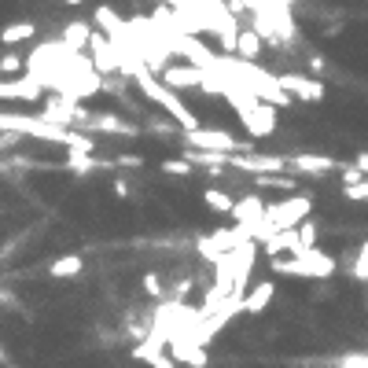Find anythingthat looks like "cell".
I'll return each mask as SVG.
<instances>
[{
	"label": "cell",
	"instance_id": "obj_20",
	"mask_svg": "<svg viewBox=\"0 0 368 368\" xmlns=\"http://www.w3.org/2000/svg\"><path fill=\"white\" fill-rule=\"evenodd\" d=\"M162 173H169V177H191V173H196V162L191 159H166Z\"/></svg>",
	"mask_w": 368,
	"mask_h": 368
},
{
	"label": "cell",
	"instance_id": "obj_18",
	"mask_svg": "<svg viewBox=\"0 0 368 368\" xmlns=\"http://www.w3.org/2000/svg\"><path fill=\"white\" fill-rule=\"evenodd\" d=\"M26 70V59L19 56V52H8V56H0V78H19Z\"/></svg>",
	"mask_w": 368,
	"mask_h": 368
},
{
	"label": "cell",
	"instance_id": "obj_16",
	"mask_svg": "<svg viewBox=\"0 0 368 368\" xmlns=\"http://www.w3.org/2000/svg\"><path fill=\"white\" fill-rule=\"evenodd\" d=\"M89 37H93V30L85 26V23H70L67 30H63V41H67L74 52H85V48H89Z\"/></svg>",
	"mask_w": 368,
	"mask_h": 368
},
{
	"label": "cell",
	"instance_id": "obj_7",
	"mask_svg": "<svg viewBox=\"0 0 368 368\" xmlns=\"http://www.w3.org/2000/svg\"><path fill=\"white\" fill-rule=\"evenodd\" d=\"M203 74H206V67H196V63H188V67H184V63H169V67H162L159 70V78L169 85V89H199V85H203Z\"/></svg>",
	"mask_w": 368,
	"mask_h": 368
},
{
	"label": "cell",
	"instance_id": "obj_2",
	"mask_svg": "<svg viewBox=\"0 0 368 368\" xmlns=\"http://www.w3.org/2000/svg\"><path fill=\"white\" fill-rule=\"evenodd\" d=\"M240 122H243V129L251 137H273L276 133V103H269V100H262L258 96L254 103H247L243 111H240Z\"/></svg>",
	"mask_w": 368,
	"mask_h": 368
},
{
	"label": "cell",
	"instance_id": "obj_15",
	"mask_svg": "<svg viewBox=\"0 0 368 368\" xmlns=\"http://www.w3.org/2000/svg\"><path fill=\"white\" fill-rule=\"evenodd\" d=\"M232 214H236V221H258V218L266 214V203L258 199V196H247L243 203L232 206Z\"/></svg>",
	"mask_w": 368,
	"mask_h": 368
},
{
	"label": "cell",
	"instance_id": "obj_23",
	"mask_svg": "<svg viewBox=\"0 0 368 368\" xmlns=\"http://www.w3.org/2000/svg\"><path fill=\"white\" fill-rule=\"evenodd\" d=\"M295 228H298V236H302V243H306V247L317 243V225H313V221H298Z\"/></svg>",
	"mask_w": 368,
	"mask_h": 368
},
{
	"label": "cell",
	"instance_id": "obj_30",
	"mask_svg": "<svg viewBox=\"0 0 368 368\" xmlns=\"http://www.w3.org/2000/svg\"><path fill=\"white\" fill-rule=\"evenodd\" d=\"M63 4H70V8H78V4H85V0H63Z\"/></svg>",
	"mask_w": 368,
	"mask_h": 368
},
{
	"label": "cell",
	"instance_id": "obj_14",
	"mask_svg": "<svg viewBox=\"0 0 368 368\" xmlns=\"http://www.w3.org/2000/svg\"><path fill=\"white\" fill-rule=\"evenodd\" d=\"M37 33V26L33 23H8L4 30H0V45H23V41H30Z\"/></svg>",
	"mask_w": 368,
	"mask_h": 368
},
{
	"label": "cell",
	"instance_id": "obj_1",
	"mask_svg": "<svg viewBox=\"0 0 368 368\" xmlns=\"http://www.w3.org/2000/svg\"><path fill=\"white\" fill-rule=\"evenodd\" d=\"M184 140L188 147H203V151H225V155H236V151H254L247 140H236L225 129H214V125H196V129H184Z\"/></svg>",
	"mask_w": 368,
	"mask_h": 368
},
{
	"label": "cell",
	"instance_id": "obj_12",
	"mask_svg": "<svg viewBox=\"0 0 368 368\" xmlns=\"http://www.w3.org/2000/svg\"><path fill=\"white\" fill-rule=\"evenodd\" d=\"M85 269V262H81V254H63V258H56V262L48 266V276L52 280H70V276H78Z\"/></svg>",
	"mask_w": 368,
	"mask_h": 368
},
{
	"label": "cell",
	"instance_id": "obj_5",
	"mask_svg": "<svg viewBox=\"0 0 368 368\" xmlns=\"http://www.w3.org/2000/svg\"><path fill=\"white\" fill-rule=\"evenodd\" d=\"M169 354L177 357V364H188V368H206L210 357H206V346L199 339H191L188 332H177V335H169Z\"/></svg>",
	"mask_w": 368,
	"mask_h": 368
},
{
	"label": "cell",
	"instance_id": "obj_17",
	"mask_svg": "<svg viewBox=\"0 0 368 368\" xmlns=\"http://www.w3.org/2000/svg\"><path fill=\"white\" fill-rule=\"evenodd\" d=\"M203 203L210 210H218V214H232V206H236V199L228 196V191H221V188H206L203 191Z\"/></svg>",
	"mask_w": 368,
	"mask_h": 368
},
{
	"label": "cell",
	"instance_id": "obj_22",
	"mask_svg": "<svg viewBox=\"0 0 368 368\" xmlns=\"http://www.w3.org/2000/svg\"><path fill=\"white\" fill-rule=\"evenodd\" d=\"M140 284H144V291H147L151 298H166V284H162V276H159V273H144Z\"/></svg>",
	"mask_w": 368,
	"mask_h": 368
},
{
	"label": "cell",
	"instance_id": "obj_28",
	"mask_svg": "<svg viewBox=\"0 0 368 368\" xmlns=\"http://www.w3.org/2000/svg\"><path fill=\"white\" fill-rule=\"evenodd\" d=\"M354 162H357V166H361V169H364V173H368V151H361V155H357V159H354Z\"/></svg>",
	"mask_w": 368,
	"mask_h": 368
},
{
	"label": "cell",
	"instance_id": "obj_11",
	"mask_svg": "<svg viewBox=\"0 0 368 368\" xmlns=\"http://www.w3.org/2000/svg\"><path fill=\"white\" fill-rule=\"evenodd\" d=\"M100 166H115V162H100L96 151H74V147H70V155H67V169H70V173H78V177H81V173H93V169H100Z\"/></svg>",
	"mask_w": 368,
	"mask_h": 368
},
{
	"label": "cell",
	"instance_id": "obj_25",
	"mask_svg": "<svg viewBox=\"0 0 368 368\" xmlns=\"http://www.w3.org/2000/svg\"><path fill=\"white\" fill-rule=\"evenodd\" d=\"M339 368H368V354H342Z\"/></svg>",
	"mask_w": 368,
	"mask_h": 368
},
{
	"label": "cell",
	"instance_id": "obj_24",
	"mask_svg": "<svg viewBox=\"0 0 368 368\" xmlns=\"http://www.w3.org/2000/svg\"><path fill=\"white\" fill-rule=\"evenodd\" d=\"M306 63H310V70H313V78H324V74H328V59H324V56L310 52V56H306Z\"/></svg>",
	"mask_w": 368,
	"mask_h": 368
},
{
	"label": "cell",
	"instance_id": "obj_3",
	"mask_svg": "<svg viewBox=\"0 0 368 368\" xmlns=\"http://www.w3.org/2000/svg\"><path fill=\"white\" fill-rule=\"evenodd\" d=\"M310 210H313V196H291L288 203H280V206H266V221L273 228H295Z\"/></svg>",
	"mask_w": 368,
	"mask_h": 368
},
{
	"label": "cell",
	"instance_id": "obj_13",
	"mask_svg": "<svg viewBox=\"0 0 368 368\" xmlns=\"http://www.w3.org/2000/svg\"><path fill=\"white\" fill-rule=\"evenodd\" d=\"M254 184L258 188H280V191H288V196H291V191H298V173H295V177H288L284 169H280V173H258Z\"/></svg>",
	"mask_w": 368,
	"mask_h": 368
},
{
	"label": "cell",
	"instance_id": "obj_21",
	"mask_svg": "<svg viewBox=\"0 0 368 368\" xmlns=\"http://www.w3.org/2000/svg\"><path fill=\"white\" fill-rule=\"evenodd\" d=\"M342 199L364 203V199H368V177H361V181H354V184H342Z\"/></svg>",
	"mask_w": 368,
	"mask_h": 368
},
{
	"label": "cell",
	"instance_id": "obj_26",
	"mask_svg": "<svg viewBox=\"0 0 368 368\" xmlns=\"http://www.w3.org/2000/svg\"><path fill=\"white\" fill-rule=\"evenodd\" d=\"M115 166H125V169H140V166H144V159H140V155H129V151H125V155H118V159H115Z\"/></svg>",
	"mask_w": 368,
	"mask_h": 368
},
{
	"label": "cell",
	"instance_id": "obj_4",
	"mask_svg": "<svg viewBox=\"0 0 368 368\" xmlns=\"http://www.w3.org/2000/svg\"><path fill=\"white\" fill-rule=\"evenodd\" d=\"M288 169L298 173V177H324V173L342 169V162L332 155H317V151H298V155L288 159Z\"/></svg>",
	"mask_w": 368,
	"mask_h": 368
},
{
	"label": "cell",
	"instance_id": "obj_29",
	"mask_svg": "<svg viewBox=\"0 0 368 368\" xmlns=\"http://www.w3.org/2000/svg\"><path fill=\"white\" fill-rule=\"evenodd\" d=\"M0 364H8V350H4V346H0Z\"/></svg>",
	"mask_w": 368,
	"mask_h": 368
},
{
	"label": "cell",
	"instance_id": "obj_27",
	"mask_svg": "<svg viewBox=\"0 0 368 368\" xmlns=\"http://www.w3.org/2000/svg\"><path fill=\"white\" fill-rule=\"evenodd\" d=\"M111 191H115L118 199H129V196H133V188H129L125 181H115V184H111Z\"/></svg>",
	"mask_w": 368,
	"mask_h": 368
},
{
	"label": "cell",
	"instance_id": "obj_9",
	"mask_svg": "<svg viewBox=\"0 0 368 368\" xmlns=\"http://www.w3.org/2000/svg\"><path fill=\"white\" fill-rule=\"evenodd\" d=\"M89 129H100V133H111V137H140V129L133 122H122V118L107 115V111H96L93 122L85 125V133H89Z\"/></svg>",
	"mask_w": 368,
	"mask_h": 368
},
{
	"label": "cell",
	"instance_id": "obj_6",
	"mask_svg": "<svg viewBox=\"0 0 368 368\" xmlns=\"http://www.w3.org/2000/svg\"><path fill=\"white\" fill-rule=\"evenodd\" d=\"M276 78L298 103H324V81L320 78H306V74H276Z\"/></svg>",
	"mask_w": 368,
	"mask_h": 368
},
{
	"label": "cell",
	"instance_id": "obj_10",
	"mask_svg": "<svg viewBox=\"0 0 368 368\" xmlns=\"http://www.w3.org/2000/svg\"><path fill=\"white\" fill-rule=\"evenodd\" d=\"M266 52V37L258 33V30H240V41H236V56H243V59H262Z\"/></svg>",
	"mask_w": 368,
	"mask_h": 368
},
{
	"label": "cell",
	"instance_id": "obj_19",
	"mask_svg": "<svg viewBox=\"0 0 368 368\" xmlns=\"http://www.w3.org/2000/svg\"><path fill=\"white\" fill-rule=\"evenodd\" d=\"M346 269H350V276H354V280L368 284V243H361V247H357V258H354V262L346 266Z\"/></svg>",
	"mask_w": 368,
	"mask_h": 368
},
{
	"label": "cell",
	"instance_id": "obj_8",
	"mask_svg": "<svg viewBox=\"0 0 368 368\" xmlns=\"http://www.w3.org/2000/svg\"><path fill=\"white\" fill-rule=\"evenodd\" d=\"M273 295H276V284H273V280H262L258 288H251V291L243 295L240 313H251V317L266 313V310H269V302H273Z\"/></svg>",
	"mask_w": 368,
	"mask_h": 368
}]
</instances>
